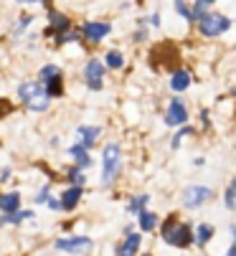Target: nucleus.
I'll return each mask as SVG.
<instances>
[{
  "mask_svg": "<svg viewBox=\"0 0 236 256\" xmlns=\"http://www.w3.org/2000/svg\"><path fill=\"white\" fill-rule=\"evenodd\" d=\"M18 96L33 109V112H44V109L49 106V92L41 84H23L18 89Z\"/></svg>",
  "mask_w": 236,
  "mask_h": 256,
  "instance_id": "nucleus-1",
  "label": "nucleus"
},
{
  "mask_svg": "<svg viewBox=\"0 0 236 256\" xmlns=\"http://www.w3.org/2000/svg\"><path fill=\"white\" fill-rule=\"evenodd\" d=\"M122 170V152H120V144H107L104 148V170H102V182L109 186V182L120 175Z\"/></svg>",
  "mask_w": 236,
  "mask_h": 256,
  "instance_id": "nucleus-2",
  "label": "nucleus"
},
{
  "mask_svg": "<svg viewBox=\"0 0 236 256\" xmlns=\"http://www.w3.org/2000/svg\"><path fill=\"white\" fill-rule=\"evenodd\" d=\"M163 241H168L170 246L185 248V246L193 241L190 226H185V224H175L173 218H170V221H165V226H163Z\"/></svg>",
  "mask_w": 236,
  "mask_h": 256,
  "instance_id": "nucleus-3",
  "label": "nucleus"
},
{
  "mask_svg": "<svg viewBox=\"0 0 236 256\" xmlns=\"http://www.w3.org/2000/svg\"><path fill=\"white\" fill-rule=\"evenodd\" d=\"M231 28V20L221 13H206L201 18V33L208 36V38H213V36H221Z\"/></svg>",
  "mask_w": 236,
  "mask_h": 256,
  "instance_id": "nucleus-4",
  "label": "nucleus"
},
{
  "mask_svg": "<svg viewBox=\"0 0 236 256\" xmlns=\"http://www.w3.org/2000/svg\"><path fill=\"white\" fill-rule=\"evenodd\" d=\"M211 188H206V186H190V188H185V193H183V203H185V208H198V206H203L206 200H211Z\"/></svg>",
  "mask_w": 236,
  "mask_h": 256,
  "instance_id": "nucleus-5",
  "label": "nucleus"
},
{
  "mask_svg": "<svg viewBox=\"0 0 236 256\" xmlns=\"http://www.w3.org/2000/svg\"><path fill=\"white\" fill-rule=\"evenodd\" d=\"M183 122H188V106L183 104V102H170L168 104V114H165V124L168 127H178V124H183Z\"/></svg>",
  "mask_w": 236,
  "mask_h": 256,
  "instance_id": "nucleus-6",
  "label": "nucleus"
},
{
  "mask_svg": "<svg viewBox=\"0 0 236 256\" xmlns=\"http://www.w3.org/2000/svg\"><path fill=\"white\" fill-rule=\"evenodd\" d=\"M56 248H61V251H69V254H84V251H89V248H92V238H87V236H76V238H61V241H56Z\"/></svg>",
  "mask_w": 236,
  "mask_h": 256,
  "instance_id": "nucleus-7",
  "label": "nucleus"
},
{
  "mask_svg": "<svg viewBox=\"0 0 236 256\" xmlns=\"http://www.w3.org/2000/svg\"><path fill=\"white\" fill-rule=\"evenodd\" d=\"M84 76H87L89 89L99 92V89H102V76H104V66H102L97 58H92V61L87 64V68H84Z\"/></svg>",
  "mask_w": 236,
  "mask_h": 256,
  "instance_id": "nucleus-8",
  "label": "nucleus"
},
{
  "mask_svg": "<svg viewBox=\"0 0 236 256\" xmlns=\"http://www.w3.org/2000/svg\"><path fill=\"white\" fill-rule=\"evenodd\" d=\"M109 30H112V26H109V23H87V26L82 28L84 38H89V41H102Z\"/></svg>",
  "mask_w": 236,
  "mask_h": 256,
  "instance_id": "nucleus-9",
  "label": "nucleus"
},
{
  "mask_svg": "<svg viewBox=\"0 0 236 256\" xmlns=\"http://www.w3.org/2000/svg\"><path fill=\"white\" fill-rule=\"evenodd\" d=\"M140 244H142L140 234H127L125 244H122L120 248H117V256H135V254H137V248H140Z\"/></svg>",
  "mask_w": 236,
  "mask_h": 256,
  "instance_id": "nucleus-10",
  "label": "nucleus"
},
{
  "mask_svg": "<svg viewBox=\"0 0 236 256\" xmlns=\"http://www.w3.org/2000/svg\"><path fill=\"white\" fill-rule=\"evenodd\" d=\"M79 198H82V188H76V186L66 188V193L61 196V208L64 210H74L76 203H79Z\"/></svg>",
  "mask_w": 236,
  "mask_h": 256,
  "instance_id": "nucleus-11",
  "label": "nucleus"
},
{
  "mask_svg": "<svg viewBox=\"0 0 236 256\" xmlns=\"http://www.w3.org/2000/svg\"><path fill=\"white\" fill-rule=\"evenodd\" d=\"M69 152H71V158L76 160V168H82V170H84V168H89V165H92V158L87 155V148H84L82 142L74 144V148H71Z\"/></svg>",
  "mask_w": 236,
  "mask_h": 256,
  "instance_id": "nucleus-12",
  "label": "nucleus"
},
{
  "mask_svg": "<svg viewBox=\"0 0 236 256\" xmlns=\"http://www.w3.org/2000/svg\"><path fill=\"white\" fill-rule=\"evenodd\" d=\"M190 86V74L188 71H175V74L170 76V89L173 92H185Z\"/></svg>",
  "mask_w": 236,
  "mask_h": 256,
  "instance_id": "nucleus-13",
  "label": "nucleus"
},
{
  "mask_svg": "<svg viewBox=\"0 0 236 256\" xmlns=\"http://www.w3.org/2000/svg\"><path fill=\"white\" fill-rule=\"evenodd\" d=\"M18 206H21V196H18V193L0 196V210H6V213H18Z\"/></svg>",
  "mask_w": 236,
  "mask_h": 256,
  "instance_id": "nucleus-14",
  "label": "nucleus"
},
{
  "mask_svg": "<svg viewBox=\"0 0 236 256\" xmlns=\"http://www.w3.org/2000/svg\"><path fill=\"white\" fill-rule=\"evenodd\" d=\"M79 137H82V144L89 150L94 144V140L99 137V127H79Z\"/></svg>",
  "mask_w": 236,
  "mask_h": 256,
  "instance_id": "nucleus-15",
  "label": "nucleus"
},
{
  "mask_svg": "<svg viewBox=\"0 0 236 256\" xmlns=\"http://www.w3.org/2000/svg\"><path fill=\"white\" fill-rule=\"evenodd\" d=\"M211 238H213V226H211V224H201V226H198V234H195V241H198V246H206Z\"/></svg>",
  "mask_w": 236,
  "mask_h": 256,
  "instance_id": "nucleus-16",
  "label": "nucleus"
},
{
  "mask_svg": "<svg viewBox=\"0 0 236 256\" xmlns=\"http://www.w3.org/2000/svg\"><path fill=\"white\" fill-rule=\"evenodd\" d=\"M155 224H157V216H155V213H147V210L140 213V228H142V231H152Z\"/></svg>",
  "mask_w": 236,
  "mask_h": 256,
  "instance_id": "nucleus-17",
  "label": "nucleus"
},
{
  "mask_svg": "<svg viewBox=\"0 0 236 256\" xmlns=\"http://www.w3.org/2000/svg\"><path fill=\"white\" fill-rule=\"evenodd\" d=\"M223 200H226V208H228V210H233V208H236V178L231 180V186L226 188Z\"/></svg>",
  "mask_w": 236,
  "mask_h": 256,
  "instance_id": "nucleus-18",
  "label": "nucleus"
},
{
  "mask_svg": "<svg viewBox=\"0 0 236 256\" xmlns=\"http://www.w3.org/2000/svg\"><path fill=\"white\" fill-rule=\"evenodd\" d=\"M51 26H54V30H69V18L51 10Z\"/></svg>",
  "mask_w": 236,
  "mask_h": 256,
  "instance_id": "nucleus-19",
  "label": "nucleus"
},
{
  "mask_svg": "<svg viewBox=\"0 0 236 256\" xmlns=\"http://www.w3.org/2000/svg\"><path fill=\"white\" fill-rule=\"evenodd\" d=\"M175 10H178V16H180V18H185L188 23L193 20V8L185 3V0H175Z\"/></svg>",
  "mask_w": 236,
  "mask_h": 256,
  "instance_id": "nucleus-20",
  "label": "nucleus"
},
{
  "mask_svg": "<svg viewBox=\"0 0 236 256\" xmlns=\"http://www.w3.org/2000/svg\"><path fill=\"white\" fill-rule=\"evenodd\" d=\"M147 200H150L147 196H140V198H135V200H132V203L127 206V210H130V213H137V216H140V213L145 210V206H147Z\"/></svg>",
  "mask_w": 236,
  "mask_h": 256,
  "instance_id": "nucleus-21",
  "label": "nucleus"
},
{
  "mask_svg": "<svg viewBox=\"0 0 236 256\" xmlns=\"http://www.w3.org/2000/svg\"><path fill=\"white\" fill-rule=\"evenodd\" d=\"M122 64H125L122 54H117V51H109V54H107V66H109V68H122Z\"/></svg>",
  "mask_w": 236,
  "mask_h": 256,
  "instance_id": "nucleus-22",
  "label": "nucleus"
},
{
  "mask_svg": "<svg viewBox=\"0 0 236 256\" xmlns=\"http://www.w3.org/2000/svg\"><path fill=\"white\" fill-rule=\"evenodd\" d=\"M69 180L74 182L76 188H82V186H84V175H82V168H71V170H69Z\"/></svg>",
  "mask_w": 236,
  "mask_h": 256,
  "instance_id": "nucleus-23",
  "label": "nucleus"
},
{
  "mask_svg": "<svg viewBox=\"0 0 236 256\" xmlns=\"http://www.w3.org/2000/svg\"><path fill=\"white\" fill-rule=\"evenodd\" d=\"M46 92H49V96H59L64 89H61V76H56V79H51L49 84H46Z\"/></svg>",
  "mask_w": 236,
  "mask_h": 256,
  "instance_id": "nucleus-24",
  "label": "nucleus"
},
{
  "mask_svg": "<svg viewBox=\"0 0 236 256\" xmlns=\"http://www.w3.org/2000/svg\"><path fill=\"white\" fill-rule=\"evenodd\" d=\"M56 76H61V71H59L56 66H46V68H41V82H51V79H56Z\"/></svg>",
  "mask_w": 236,
  "mask_h": 256,
  "instance_id": "nucleus-25",
  "label": "nucleus"
},
{
  "mask_svg": "<svg viewBox=\"0 0 236 256\" xmlns=\"http://www.w3.org/2000/svg\"><path fill=\"white\" fill-rule=\"evenodd\" d=\"M33 213L31 210H26V213H6V221L8 224H18V221H23V218H31Z\"/></svg>",
  "mask_w": 236,
  "mask_h": 256,
  "instance_id": "nucleus-26",
  "label": "nucleus"
},
{
  "mask_svg": "<svg viewBox=\"0 0 236 256\" xmlns=\"http://www.w3.org/2000/svg\"><path fill=\"white\" fill-rule=\"evenodd\" d=\"M231 236H233V241H231V248L226 256H236V228H231Z\"/></svg>",
  "mask_w": 236,
  "mask_h": 256,
  "instance_id": "nucleus-27",
  "label": "nucleus"
},
{
  "mask_svg": "<svg viewBox=\"0 0 236 256\" xmlns=\"http://www.w3.org/2000/svg\"><path fill=\"white\" fill-rule=\"evenodd\" d=\"M28 23H31V18H23V20H21V23H18L16 28H13V33H21V30H23V28H26Z\"/></svg>",
  "mask_w": 236,
  "mask_h": 256,
  "instance_id": "nucleus-28",
  "label": "nucleus"
},
{
  "mask_svg": "<svg viewBox=\"0 0 236 256\" xmlns=\"http://www.w3.org/2000/svg\"><path fill=\"white\" fill-rule=\"evenodd\" d=\"M49 206H51V210H64V208H61V200H56V198H51Z\"/></svg>",
  "mask_w": 236,
  "mask_h": 256,
  "instance_id": "nucleus-29",
  "label": "nucleus"
},
{
  "mask_svg": "<svg viewBox=\"0 0 236 256\" xmlns=\"http://www.w3.org/2000/svg\"><path fill=\"white\" fill-rule=\"evenodd\" d=\"M46 198H49V188H44L41 193H38V196H36V200H38V203H41V200H46Z\"/></svg>",
  "mask_w": 236,
  "mask_h": 256,
  "instance_id": "nucleus-30",
  "label": "nucleus"
},
{
  "mask_svg": "<svg viewBox=\"0 0 236 256\" xmlns=\"http://www.w3.org/2000/svg\"><path fill=\"white\" fill-rule=\"evenodd\" d=\"M203 3H206V6H211V3H216V0H203Z\"/></svg>",
  "mask_w": 236,
  "mask_h": 256,
  "instance_id": "nucleus-31",
  "label": "nucleus"
},
{
  "mask_svg": "<svg viewBox=\"0 0 236 256\" xmlns=\"http://www.w3.org/2000/svg\"><path fill=\"white\" fill-rule=\"evenodd\" d=\"M21 3H36V0H21Z\"/></svg>",
  "mask_w": 236,
  "mask_h": 256,
  "instance_id": "nucleus-32",
  "label": "nucleus"
},
{
  "mask_svg": "<svg viewBox=\"0 0 236 256\" xmlns=\"http://www.w3.org/2000/svg\"><path fill=\"white\" fill-rule=\"evenodd\" d=\"M0 114H3V104H0Z\"/></svg>",
  "mask_w": 236,
  "mask_h": 256,
  "instance_id": "nucleus-33",
  "label": "nucleus"
},
{
  "mask_svg": "<svg viewBox=\"0 0 236 256\" xmlns=\"http://www.w3.org/2000/svg\"><path fill=\"white\" fill-rule=\"evenodd\" d=\"M147 256H150V254H147Z\"/></svg>",
  "mask_w": 236,
  "mask_h": 256,
  "instance_id": "nucleus-34",
  "label": "nucleus"
}]
</instances>
